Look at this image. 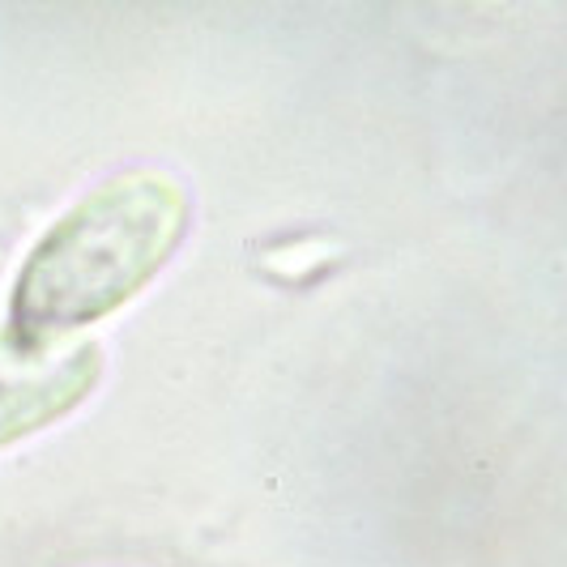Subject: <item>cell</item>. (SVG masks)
Returning <instances> with one entry per match:
<instances>
[{"instance_id":"obj_1","label":"cell","mask_w":567,"mask_h":567,"mask_svg":"<svg viewBox=\"0 0 567 567\" xmlns=\"http://www.w3.org/2000/svg\"><path fill=\"white\" fill-rule=\"evenodd\" d=\"M193 218V200L163 171H124L64 209L18 269L9 329L56 346L120 312L158 278Z\"/></svg>"},{"instance_id":"obj_2","label":"cell","mask_w":567,"mask_h":567,"mask_svg":"<svg viewBox=\"0 0 567 567\" xmlns=\"http://www.w3.org/2000/svg\"><path fill=\"white\" fill-rule=\"evenodd\" d=\"M99 371V346H34L0 329V449L78 410Z\"/></svg>"}]
</instances>
